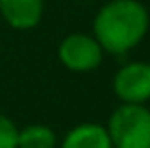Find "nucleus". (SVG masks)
Wrapping results in <instances>:
<instances>
[{"label": "nucleus", "instance_id": "obj_1", "mask_svg": "<svg viewBox=\"0 0 150 148\" xmlns=\"http://www.w3.org/2000/svg\"><path fill=\"white\" fill-rule=\"evenodd\" d=\"M91 30L105 55H126L148 35L150 13L142 0H109L96 11Z\"/></svg>", "mask_w": 150, "mask_h": 148}, {"label": "nucleus", "instance_id": "obj_2", "mask_svg": "<svg viewBox=\"0 0 150 148\" xmlns=\"http://www.w3.org/2000/svg\"><path fill=\"white\" fill-rule=\"evenodd\" d=\"M105 129L113 148H150V109L146 105L120 103Z\"/></svg>", "mask_w": 150, "mask_h": 148}, {"label": "nucleus", "instance_id": "obj_3", "mask_svg": "<svg viewBox=\"0 0 150 148\" xmlns=\"http://www.w3.org/2000/svg\"><path fill=\"white\" fill-rule=\"evenodd\" d=\"M57 57L61 65L74 74H87L94 72L102 65L105 50L89 33H70L61 39L57 48Z\"/></svg>", "mask_w": 150, "mask_h": 148}, {"label": "nucleus", "instance_id": "obj_4", "mask_svg": "<svg viewBox=\"0 0 150 148\" xmlns=\"http://www.w3.org/2000/svg\"><path fill=\"white\" fill-rule=\"evenodd\" d=\"M113 94L120 103L146 105L150 100V63L148 61H131L124 63L113 74Z\"/></svg>", "mask_w": 150, "mask_h": 148}, {"label": "nucleus", "instance_id": "obj_5", "mask_svg": "<svg viewBox=\"0 0 150 148\" xmlns=\"http://www.w3.org/2000/svg\"><path fill=\"white\" fill-rule=\"evenodd\" d=\"M0 15L15 30H30L44 18V0H0Z\"/></svg>", "mask_w": 150, "mask_h": 148}, {"label": "nucleus", "instance_id": "obj_6", "mask_svg": "<svg viewBox=\"0 0 150 148\" xmlns=\"http://www.w3.org/2000/svg\"><path fill=\"white\" fill-rule=\"evenodd\" d=\"M57 148H113V146L105 124L83 122V124L72 126Z\"/></svg>", "mask_w": 150, "mask_h": 148}, {"label": "nucleus", "instance_id": "obj_7", "mask_svg": "<svg viewBox=\"0 0 150 148\" xmlns=\"http://www.w3.org/2000/svg\"><path fill=\"white\" fill-rule=\"evenodd\" d=\"M59 137L48 124H26L18 131V148H57Z\"/></svg>", "mask_w": 150, "mask_h": 148}, {"label": "nucleus", "instance_id": "obj_8", "mask_svg": "<svg viewBox=\"0 0 150 148\" xmlns=\"http://www.w3.org/2000/svg\"><path fill=\"white\" fill-rule=\"evenodd\" d=\"M18 124L9 115L0 113V148H18Z\"/></svg>", "mask_w": 150, "mask_h": 148}]
</instances>
